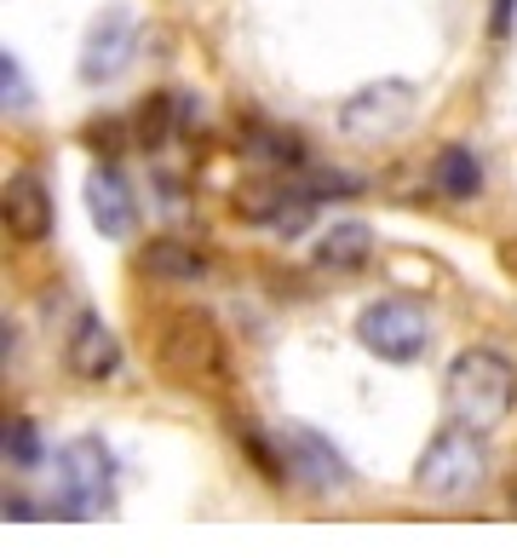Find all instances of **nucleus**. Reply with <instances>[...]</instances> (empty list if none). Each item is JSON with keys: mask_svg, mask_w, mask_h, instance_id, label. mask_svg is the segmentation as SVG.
<instances>
[{"mask_svg": "<svg viewBox=\"0 0 517 558\" xmlns=\"http://www.w3.org/2000/svg\"><path fill=\"white\" fill-rule=\"evenodd\" d=\"M110 478H115V461L98 438H75L70 449H58V512L70 519H87L110 501Z\"/></svg>", "mask_w": 517, "mask_h": 558, "instance_id": "obj_5", "label": "nucleus"}, {"mask_svg": "<svg viewBox=\"0 0 517 558\" xmlns=\"http://www.w3.org/2000/svg\"><path fill=\"white\" fill-rule=\"evenodd\" d=\"M512 398H517V368L489 345H471L448 363V380H443V403H448V421L466 426V432H494L512 415Z\"/></svg>", "mask_w": 517, "mask_h": 558, "instance_id": "obj_1", "label": "nucleus"}, {"mask_svg": "<svg viewBox=\"0 0 517 558\" xmlns=\"http://www.w3.org/2000/svg\"><path fill=\"white\" fill-rule=\"evenodd\" d=\"M368 254H374V231L357 219L334 225V231L317 242V265H328V271H357V265H368Z\"/></svg>", "mask_w": 517, "mask_h": 558, "instance_id": "obj_13", "label": "nucleus"}, {"mask_svg": "<svg viewBox=\"0 0 517 558\" xmlns=\"http://www.w3.org/2000/svg\"><path fill=\"white\" fill-rule=\"evenodd\" d=\"M138 47V24H133V12L127 7H110L98 17V24L87 29V40H81V81H110L127 70V58Z\"/></svg>", "mask_w": 517, "mask_h": 558, "instance_id": "obj_7", "label": "nucleus"}, {"mask_svg": "<svg viewBox=\"0 0 517 558\" xmlns=\"http://www.w3.org/2000/svg\"><path fill=\"white\" fill-rule=\"evenodd\" d=\"M431 184H438L443 196H454V202L478 196V191H483V161H478V150H466V144H448V150L431 161Z\"/></svg>", "mask_w": 517, "mask_h": 558, "instance_id": "obj_12", "label": "nucleus"}, {"mask_svg": "<svg viewBox=\"0 0 517 558\" xmlns=\"http://www.w3.org/2000/svg\"><path fill=\"white\" fill-rule=\"evenodd\" d=\"M489 478V449H483V432H466V426H448L431 438V449L420 454V466H414V489L426 495V501H471V495L483 489Z\"/></svg>", "mask_w": 517, "mask_h": 558, "instance_id": "obj_2", "label": "nucleus"}, {"mask_svg": "<svg viewBox=\"0 0 517 558\" xmlns=\"http://www.w3.org/2000/svg\"><path fill=\"white\" fill-rule=\"evenodd\" d=\"M7 231L17 242H40L52 231V196H47V184H40L35 173H17L7 184Z\"/></svg>", "mask_w": 517, "mask_h": 558, "instance_id": "obj_10", "label": "nucleus"}, {"mask_svg": "<svg viewBox=\"0 0 517 558\" xmlns=\"http://www.w3.org/2000/svg\"><path fill=\"white\" fill-rule=\"evenodd\" d=\"M506 24H512V0H494V35H506Z\"/></svg>", "mask_w": 517, "mask_h": 558, "instance_id": "obj_16", "label": "nucleus"}, {"mask_svg": "<svg viewBox=\"0 0 517 558\" xmlns=\"http://www.w3.org/2000/svg\"><path fill=\"white\" fill-rule=\"evenodd\" d=\"M414 105L420 93L408 81H374V87L350 93L345 110H340V133L357 138V144H380V138H397L408 121H414Z\"/></svg>", "mask_w": 517, "mask_h": 558, "instance_id": "obj_4", "label": "nucleus"}, {"mask_svg": "<svg viewBox=\"0 0 517 558\" xmlns=\"http://www.w3.org/2000/svg\"><path fill=\"white\" fill-rule=\"evenodd\" d=\"M144 271L156 277H201V254L184 242H150L144 247Z\"/></svg>", "mask_w": 517, "mask_h": 558, "instance_id": "obj_14", "label": "nucleus"}, {"mask_svg": "<svg viewBox=\"0 0 517 558\" xmlns=\"http://www.w3.org/2000/svg\"><path fill=\"white\" fill-rule=\"evenodd\" d=\"M161 368L179 380H213L224 368V345L213 335V323L196 317V312H179L161 335Z\"/></svg>", "mask_w": 517, "mask_h": 558, "instance_id": "obj_6", "label": "nucleus"}, {"mask_svg": "<svg viewBox=\"0 0 517 558\" xmlns=\"http://www.w3.org/2000/svg\"><path fill=\"white\" fill-rule=\"evenodd\" d=\"M282 454H287V472H294L305 489H345L350 484L345 461L317 438V432H305V426H287L282 432Z\"/></svg>", "mask_w": 517, "mask_h": 558, "instance_id": "obj_8", "label": "nucleus"}, {"mask_svg": "<svg viewBox=\"0 0 517 558\" xmlns=\"http://www.w3.org/2000/svg\"><path fill=\"white\" fill-rule=\"evenodd\" d=\"M506 501H512V512H517V484H512V495H506Z\"/></svg>", "mask_w": 517, "mask_h": 558, "instance_id": "obj_17", "label": "nucleus"}, {"mask_svg": "<svg viewBox=\"0 0 517 558\" xmlns=\"http://www.w3.org/2000/svg\"><path fill=\"white\" fill-rule=\"evenodd\" d=\"M64 357H70V375L75 380H110L115 368H121V340L103 328V317L87 312V317H75Z\"/></svg>", "mask_w": 517, "mask_h": 558, "instance_id": "obj_9", "label": "nucleus"}, {"mask_svg": "<svg viewBox=\"0 0 517 558\" xmlns=\"http://www.w3.org/2000/svg\"><path fill=\"white\" fill-rule=\"evenodd\" d=\"M357 340L385 363H420L431 345V317L414 300H374L357 312Z\"/></svg>", "mask_w": 517, "mask_h": 558, "instance_id": "obj_3", "label": "nucleus"}, {"mask_svg": "<svg viewBox=\"0 0 517 558\" xmlns=\"http://www.w3.org/2000/svg\"><path fill=\"white\" fill-rule=\"evenodd\" d=\"M0 75H7V110H12V105L24 110V105H29V93H24V70H17V58H12V52L0 58Z\"/></svg>", "mask_w": 517, "mask_h": 558, "instance_id": "obj_15", "label": "nucleus"}, {"mask_svg": "<svg viewBox=\"0 0 517 558\" xmlns=\"http://www.w3.org/2000/svg\"><path fill=\"white\" fill-rule=\"evenodd\" d=\"M87 208H93V225H98V231L103 236H127L133 231V191H127V184H121V173H110V168H98L93 179H87Z\"/></svg>", "mask_w": 517, "mask_h": 558, "instance_id": "obj_11", "label": "nucleus"}]
</instances>
